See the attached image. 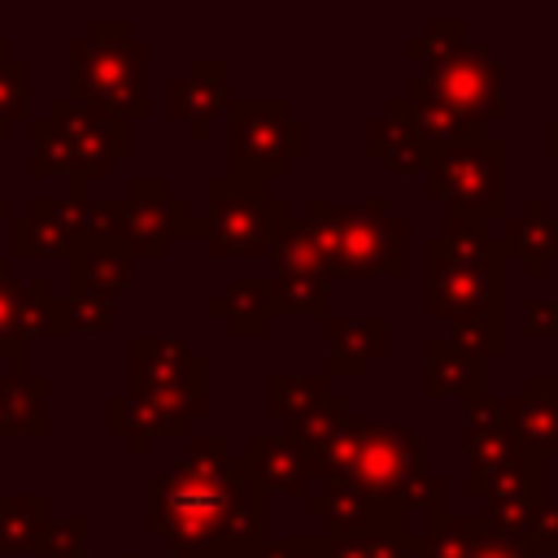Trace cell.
<instances>
[{
	"mask_svg": "<svg viewBox=\"0 0 558 558\" xmlns=\"http://www.w3.org/2000/svg\"><path fill=\"white\" fill-rule=\"evenodd\" d=\"M532 558H554L558 554V501H541L536 506V523H532V536L523 545Z\"/></svg>",
	"mask_w": 558,
	"mask_h": 558,
	"instance_id": "obj_40",
	"label": "cell"
},
{
	"mask_svg": "<svg viewBox=\"0 0 558 558\" xmlns=\"http://www.w3.org/2000/svg\"><path fill=\"white\" fill-rule=\"evenodd\" d=\"M131 283V253L109 240H87L65 257V288L113 301Z\"/></svg>",
	"mask_w": 558,
	"mask_h": 558,
	"instance_id": "obj_24",
	"label": "cell"
},
{
	"mask_svg": "<svg viewBox=\"0 0 558 558\" xmlns=\"http://www.w3.org/2000/svg\"><path fill=\"white\" fill-rule=\"evenodd\" d=\"M310 153V122L279 96L227 100V174L248 183H275L292 161Z\"/></svg>",
	"mask_w": 558,
	"mask_h": 558,
	"instance_id": "obj_6",
	"label": "cell"
},
{
	"mask_svg": "<svg viewBox=\"0 0 558 558\" xmlns=\"http://www.w3.org/2000/svg\"><path fill=\"white\" fill-rule=\"evenodd\" d=\"M148 527L170 554L266 545V493L227 436H187V453L148 484Z\"/></svg>",
	"mask_w": 558,
	"mask_h": 558,
	"instance_id": "obj_1",
	"label": "cell"
},
{
	"mask_svg": "<svg viewBox=\"0 0 558 558\" xmlns=\"http://www.w3.org/2000/svg\"><path fill=\"white\" fill-rule=\"evenodd\" d=\"M205 314L218 318L235 340H262L275 323V296H270V283L262 275H240L231 279L218 296L205 301Z\"/></svg>",
	"mask_w": 558,
	"mask_h": 558,
	"instance_id": "obj_21",
	"label": "cell"
},
{
	"mask_svg": "<svg viewBox=\"0 0 558 558\" xmlns=\"http://www.w3.org/2000/svg\"><path fill=\"white\" fill-rule=\"evenodd\" d=\"M462 44H466V22L462 17H436L423 26V35H414L405 44V52H410V61H423V70H427V65L445 61L449 52H458Z\"/></svg>",
	"mask_w": 558,
	"mask_h": 558,
	"instance_id": "obj_35",
	"label": "cell"
},
{
	"mask_svg": "<svg viewBox=\"0 0 558 558\" xmlns=\"http://www.w3.org/2000/svg\"><path fill=\"white\" fill-rule=\"evenodd\" d=\"M501 405L514 440L527 453H558V375H527L514 397H501Z\"/></svg>",
	"mask_w": 558,
	"mask_h": 558,
	"instance_id": "obj_16",
	"label": "cell"
},
{
	"mask_svg": "<svg viewBox=\"0 0 558 558\" xmlns=\"http://www.w3.org/2000/svg\"><path fill=\"white\" fill-rule=\"evenodd\" d=\"M545 153L558 161V118H549V122H545Z\"/></svg>",
	"mask_w": 558,
	"mask_h": 558,
	"instance_id": "obj_46",
	"label": "cell"
},
{
	"mask_svg": "<svg viewBox=\"0 0 558 558\" xmlns=\"http://www.w3.org/2000/svg\"><path fill=\"white\" fill-rule=\"evenodd\" d=\"M166 109L174 122L187 126L192 140H205L209 122L227 109V61L222 57H192L179 78L166 87Z\"/></svg>",
	"mask_w": 558,
	"mask_h": 558,
	"instance_id": "obj_15",
	"label": "cell"
},
{
	"mask_svg": "<svg viewBox=\"0 0 558 558\" xmlns=\"http://www.w3.org/2000/svg\"><path fill=\"white\" fill-rule=\"evenodd\" d=\"M65 558H83V554H65Z\"/></svg>",
	"mask_w": 558,
	"mask_h": 558,
	"instance_id": "obj_49",
	"label": "cell"
},
{
	"mask_svg": "<svg viewBox=\"0 0 558 558\" xmlns=\"http://www.w3.org/2000/svg\"><path fill=\"white\" fill-rule=\"evenodd\" d=\"M266 283H270L279 314H310V318L327 314V275L323 270H275V275H266Z\"/></svg>",
	"mask_w": 558,
	"mask_h": 558,
	"instance_id": "obj_30",
	"label": "cell"
},
{
	"mask_svg": "<svg viewBox=\"0 0 558 558\" xmlns=\"http://www.w3.org/2000/svg\"><path fill=\"white\" fill-rule=\"evenodd\" d=\"M501 87H506L501 61L484 44H471L466 39L445 61L427 65L423 74H410L401 100H436V105H445L453 113H466V118H475V122L488 126V122H497L506 113Z\"/></svg>",
	"mask_w": 558,
	"mask_h": 558,
	"instance_id": "obj_11",
	"label": "cell"
},
{
	"mask_svg": "<svg viewBox=\"0 0 558 558\" xmlns=\"http://www.w3.org/2000/svg\"><path fill=\"white\" fill-rule=\"evenodd\" d=\"M126 392L144 397L183 418L209 410V366L183 340L170 336H131L126 340Z\"/></svg>",
	"mask_w": 558,
	"mask_h": 558,
	"instance_id": "obj_10",
	"label": "cell"
},
{
	"mask_svg": "<svg viewBox=\"0 0 558 558\" xmlns=\"http://www.w3.org/2000/svg\"><path fill=\"white\" fill-rule=\"evenodd\" d=\"M349 423V401L344 397H327V401H318V405H310V410H301L296 418H288V427H283V436L296 445V449H305L310 458L340 432Z\"/></svg>",
	"mask_w": 558,
	"mask_h": 558,
	"instance_id": "obj_31",
	"label": "cell"
},
{
	"mask_svg": "<svg viewBox=\"0 0 558 558\" xmlns=\"http://www.w3.org/2000/svg\"><path fill=\"white\" fill-rule=\"evenodd\" d=\"M13 61V44L9 39H0V74H4V65Z\"/></svg>",
	"mask_w": 558,
	"mask_h": 558,
	"instance_id": "obj_47",
	"label": "cell"
},
{
	"mask_svg": "<svg viewBox=\"0 0 558 558\" xmlns=\"http://www.w3.org/2000/svg\"><path fill=\"white\" fill-rule=\"evenodd\" d=\"M471 558H532L527 549H519V545H510V541H497L493 532L471 549Z\"/></svg>",
	"mask_w": 558,
	"mask_h": 558,
	"instance_id": "obj_43",
	"label": "cell"
},
{
	"mask_svg": "<svg viewBox=\"0 0 558 558\" xmlns=\"http://www.w3.org/2000/svg\"><path fill=\"white\" fill-rule=\"evenodd\" d=\"M327 379H362L388 353V318H327Z\"/></svg>",
	"mask_w": 558,
	"mask_h": 558,
	"instance_id": "obj_20",
	"label": "cell"
},
{
	"mask_svg": "<svg viewBox=\"0 0 558 558\" xmlns=\"http://www.w3.org/2000/svg\"><path fill=\"white\" fill-rule=\"evenodd\" d=\"M488 362H480L475 353L458 349L449 336H427L423 344V388L427 397H480L488 392Z\"/></svg>",
	"mask_w": 558,
	"mask_h": 558,
	"instance_id": "obj_22",
	"label": "cell"
},
{
	"mask_svg": "<svg viewBox=\"0 0 558 558\" xmlns=\"http://www.w3.org/2000/svg\"><path fill=\"white\" fill-rule=\"evenodd\" d=\"M262 558H327V541H323V532H314V536H283L279 545H270L266 541V549H262Z\"/></svg>",
	"mask_w": 558,
	"mask_h": 558,
	"instance_id": "obj_42",
	"label": "cell"
},
{
	"mask_svg": "<svg viewBox=\"0 0 558 558\" xmlns=\"http://www.w3.org/2000/svg\"><path fill=\"white\" fill-rule=\"evenodd\" d=\"M17 301H22V283L13 279V262L0 257V357L9 362L13 375H26V340H22V323H17Z\"/></svg>",
	"mask_w": 558,
	"mask_h": 558,
	"instance_id": "obj_33",
	"label": "cell"
},
{
	"mask_svg": "<svg viewBox=\"0 0 558 558\" xmlns=\"http://www.w3.org/2000/svg\"><path fill=\"white\" fill-rule=\"evenodd\" d=\"M497 244H501V257H514L527 279H541L558 262V218H554L549 201L527 196L523 209L501 222Z\"/></svg>",
	"mask_w": 558,
	"mask_h": 558,
	"instance_id": "obj_17",
	"label": "cell"
},
{
	"mask_svg": "<svg viewBox=\"0 0 558 558\" xmlns=\"http://www.w3.org/2000/svg\"><path fill=\"white\" fill-rule=\"evenodd\" d=\"M65 323H70V331H83V336H100V331H109L113 314H109V301H100V296L65 292Z\"/></svg>",
	"mask_w": 558,
	"mask_h": 558,
	"instance_id": "obj_39",
	"label": "cell"
},
{
	"mask_svg": "<svg viewBox=\"0 0 558 558\" xmlns=\"http://www.w3.org/2000/svg\"><path fill=\"white\" fill-rule=\"evenodd\" d=\"M327 541V558H410V549L392 536H331L323 532Z\"/></svg>",
	"mask_w": 558,
	"mask_h": 558,
	"instance_id": "obj_37",
	"label": "cell"
},
{
	"mask_svg": "<svg viewBox=\"0 0 558 558\" xmlns=\"http://www.w3.org/2000/svg\"><path fill=\"white\" fill-rule=\"evenodd\" d=\"M9 218H13V214H9V201L0 196V222H9Z\"/></svg>",
	"mask_w": 558,
	"mask_h": 558,
	"instance_id": "obj_48",
	"label": "cell"
},
{
	"mask_svg": "<svg viewBox=\"0 0 558 558\" xmlns=\"http://www.w3.org/2000/svg\"><path fill=\"white\" fill-rule=\"evenodd\" d=\"M427 266V314L453 323L501 318L506 323V257L488 227L449 222L445 235H432L423 248Z\"/></svg>",
	"mask_w": 558,
	"mask_h": 558,
	"instance_id": "obj_2",
	"label": "cell"
},
{
	"mask_svg": "<svg viewBox=\"0 0 558 558\" xmlns=\"http://www.w3.org/2000/svg\"><path fill=\"white\" fill-rule=\"evenodd\" d=\"M87 240H105V205L87 196V179H70V196H31L9 218V257H70Z\"/></svg>",
	"mask_w": 558,
	"mask_h": 558,
	"instance_id": "obj_12",
	"label": "cell"
},
{
	"mask_svg": "<svg viewBox=\"0 0 558 558\" xmlns=\"http://www.w3.org/2000/svg\"><path fill=\"white\" fill-rule=\"evenodd\" d=\"M305 510L327 523L331 536H392L405 545V514L401 501H375L357 488L323 484L318 493L305 497ZM410 549V545H405Z\"/></svg>",
	"mask_w": 558,
	"mask_h": 558,
	"instance_id": "obj_14",
	"label": "cell"
},
{
	"mask_svg": "<svg viewBox=\"0 0 558 558\" xmlns=\"http://www.w3.org/2000/svg\"><path fill=\"white\" fill-rule=\"evenodd\" d=\"M423 192L445 205L449 222L488 227L506 218V144L497 135H480L432 153L423 170Z\"/></svg>",
	"mask_w": 558,
	"mask_h": 558,
	"instance_id": "obj_5",
	"label": "cell"
},
{
	"mask_svg": "<svg viewBox=\"0 0 558 558\" xmlns=\"http://www.w3.org/2000/svg\"><path fill=\"white\" fill-rule=\"evenodd\" d=\"M266 545H209L196 554H179V558H262Z\"/></svg>",
	"mask_w": 558,
	"mask_h": 558,
	"instance_id": "obj_44",
	"label": "cell"
},
{
	"mask_svg": "<svg viewBox=\"0 0 558 558\" xmlns=\"http://www.w3.org/2000/svg\"><path fill=\"white\" fill-rule=\"evenodd\" d=\"M405 105H410V118H414V126H418L427 153H440V148H449V144H466V140L488 135L484 122H475V118H466V113H453V109H445V105H436V100H405Z\"/></svg>",
	"mask_w": 558,
	"mask_h": 558,
	"instance_id": "obj_29",
	"label": "cell"
},
{
	"mask_svg": "<svg viewBox=\"0 0 558 558\" xmlns=\"http://www.w3.org/2000/svg\"><path fill=\"white\" fill-rule=\"evenodd\" d=\"M209 214L192 222V240L205 244L209 257H270L275 231L292 218L283 196H270L266 183L218 174L205 183Z\"/></svg>",
	"mask_w": 558,
	"mask_h": 558,
	"instance_id": "obj_7",
	"label": "cell"
},
{
	"mask_svg": "<svg viewBox=\"0 0 558 558\" xmlns=\"http://www.w3.org/2000/svg\"><path fill=\"white\" fill-rule=\"evenodd\" d=\"M466 458H471V471H488V466H501V462H514L523 458L527 449L514 440L510 423H506V405L501 397L493 392H480L466 401Z\"/></svg>",
	"mask_w": 558,
	"mask_h": 558,
	"instance_id": "obj_23",
	"label": "cell"
},
{
	"mask_svg": "<svg viewBox=\"0 0 558 558\" xmlns=\"http://www.w3.org/2000/svg\"><path fill=\"white\" fill-rule=\"evenodd\" d=\"M87 35H92V39H126V35H131V22H126V17H109V22H105V17H92V22H87Z\"/></svg>",
	"mask_w": 558,
	"mask_h": 558,
	"instance_id": "obj_45",
	"label": "cell"
},
{
	"mask_svg": "<svg viewBox=\"0 0 558 558\" xmlns=\"http://www.w3.org/2000/svg\"><path fill=\"white\" fill-rule=\"evenodd\" d=\"M17 323H22V340H26V344L48 340V336H65V331H70V323H65V296H57L52 279L35 275V279L22 283Z\"/></svg>",
	"mask_w": 558,
	"mask_h": 558,
	"instance_id": "obj_28",
	"label": "cell"
},
{
	"mask_svg": "<svg viewBox=\"0 0 558 558\" xmlns=\"http://www.w3.org/2000/svg\"><path fill=\"white\" fill-rule=\"evenodd\" d=\"M523 331H527L532 340H549V336H558V301L527 296V301H523Z\"/></svg>",
	"mask_w": 558,
	"mask_h": 558,
	"instance_id": "obj_41",
	"label": "cell"
},
{
	"mask_svg": "<svg viewBox=\"0 0 558 558\" xmlns=\"http://www.w3.org/2000/svg\"><path fill=\"white\" fill-rule=\"evenodd\" d=\"M31 174L65 179H105L113 161L131 153V131L109 109L83 96H57L39 118H31Z\"/></svg>",
	"mask_w": 558,
	"mask_h": 558,
	"instance_id": "obj_4",
	"label": "cell"
},
{
	"mask_svg": "<svg viewBox=\"0 0 558 558\" xmlns=\"http://www.w3.org/2000/svg\"><path fill=\"white\" fill-rule=\"evenodd\" d=\"M48 523H52L48 493H0V558L35 554Z\"/></svg>",
	"mask_w": 558,
	"mask_h": 558,
	"instance_id": "obj_26",
	"label": "cell"
},
{
	"mask_svg": "<svg viewBox=\"0 0 558 558\" xmlns=\"http://www.w3.org/2000/svg\"><path fill=\"white\" fill-rule=\"evenodd\" d=\"M423 475H427L423 445L405 423H371V418H362L353 471H349V480L340 488H357V493H366L375 501H401Z\"/></svg>",
	"mask_w": 558,
	"mask_h": 558,
	"instance_id": "obj_13",
	"label": "cell"
},
{
	"mask_svg": "<svg viewBox=\"0 0 558 558\" xmlns=\"http://www.w3.org/2000/svg\"><path fill=\"white\" fill-rule=\"evenodd\" d=\"M0 436H48V375H0Z\"/></svg>",
	"mask_w": 558,
	"mask_h": 558,
	"instance_id": "obj_25",
	"label": "cell"
},
{
	"mask_svg": "<svg viewBox=\"0 0 558 558\" xmlns=\"http://www.w3.org/2000/svg\"><path fill=\"white\" fill-rule=\"evenodd\" d=\"M488 536L484 514H445V523L432 532L418 558H471V549Z\"/></svg>",
	"mask_w": 558,
	"mask_h": 558,
	"instance_id": "obj_34",
	"label": "cell"
},
{
	"mask_svg": "<svg viewBox=\"0 0 558 558\" xmlns=\"http://www.w3.org/2000/svg\"><path fill=\"white\" fill-rule=\"evenodd\" d=\"M83 541H87V514L52 519V523H48V532L39 536L35 554H44V558H65V554H83Z\"/></svg>",
	"mask_w": 558,
	"mask_h": 558,
	"instance_id": "obj_38",
	"label": "cell"
},
{
	"mask_svg": "<svg viewBox=\"0 0 558 558\" xmlns=\"http://www.w3.org/2000/svg\"><path fill=\"white\" fill-rule=\"evenodd\" d=\"M466 493L484 501H510V497H545V458L523 453L514 462L466 471Z\"/></svg>",
	"mask_w": 558,
	"mask_h": 558,
	"instance_id": "obj_27",
	"label": "cell"
},
{
	"mask_svg": "<svg viewBox=\"0 0 558 558\" xmlns=\"http://www.w3.org/2000/svg\"><path fill=\"white\" fill-rule=\"evenodd\" d=\"M105 205V240L126 248L135 257H166L174 240L192 235V205L161 179V174H135L122 196L100 201Z\"/></svg>",
	"mask_w": 558,
	"mask_h": 558,
	"instance_id": "obj_9",
	"label": "cell"
},
{
	"mask_svg": "<svg viewBox=\"0 0 558 558\" xmlns=\"http://www.w3.org/2000/svg\"><path fill=\"white\" fill-rule=\"evenodd\" d=\"M26 105H31V65L13 57L0 74V140L13 135V126L26 118Z\"/></svg>",
	"mask_w": 558,
	"mask_h": 558,
	"instance_id": "obj_36",
	"label": "cell"
},
{
	"mask_svg": "<svg viewBox=\"0 0 558 558\" xmlns=\"http://www.w3.org/2000/svg\"><path fill=\"white\" fill-rule=\"evenodd\" d=\"M244 466L257 480V488H275V493H292V497H310L314 488V462L305 449H296L283 432H257L244 440Z\"/></svg>",
	"mask_w": 558,
	"mask_h": 558,
	"instance_id": "obj_18",
	"label": "cell"
},
{
	"mask_svg": "<svg viewBox=\"0 0 558 558\" xmlns=\"http://www.w3.org/2000/svg\"><path fill=\"white\" fill-rule=\"evenodd\" d=\"M305 227L318 244L323 270L349 279H401L405 275V218L388 209L384 196L371 201H305Z\"/></svg>",
	"mask_w": 558,
	"mask_h": 558,
	"instance_id": "obj_3",
	"label": "cell"
},
{
	"mask_svg": "<svg viewBox=\"0 0 558 558\" xmlns=\"http://www.w3.org/2000/svg\"><path fill=\"white\" fill-rule=\"evenodd\" d=\"M366 153L375 161H384L392 174H405V179H414V174L427 170V157L432 153H427V144H423V135H418V126L410 118V105L401 96L388 100L384 113H375L366 122Z\"/></svg>",
	"mask_w": 558,
	"mask_h": 558,
	"instance_id": "obj_19",
	"label": "cell"
},
{
	"mask_svg": "<svg viewBox=\"0 0 558 558\" xmlns=\"http://www.w3.org/2000/svg\"><path fill=\"white\" fill-rule=\"evenodd\" d=\"M74 74H70V96H83L126 126L148 118V96H144V61L153 52L148 39L126 35V39H92L78 35L65 44Z\"/></svg>",
	"mask_w": 558,
	"mask_h": 558,
	"instance_id": "obj_8",
	"label": "cell"
},
{
	"mask_svg": "<svg viewBox=\"0 0 558 558\" xmlns=\"http://www.w3.org/2000/svg\"><path fill=\"white\" fill-rule=\"evenodd\" d=\"M327 397H331L327 375H270L266 379V410L275 418H296L301 410H310Z\"/></svg>",
	"mask_w": 558,
	"mask_h": 558,
	"instance_id": "obj_32",
	"label": "cell"
}]
</instances>
